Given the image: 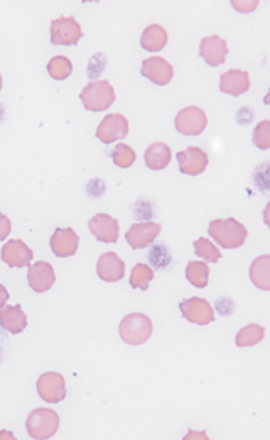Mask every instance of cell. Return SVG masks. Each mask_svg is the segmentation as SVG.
<instances>
[{"mask_svg": "<svg viewBox=\"0 0 270 440\" xmlns=\"http://www.w3.org/2000/svg\"><path fill=\"white\" fill-rule=\"evenodd\" d=\"M208 234L216 241V244L227 249L242 248L245 244L247 227L235 219H216L211 220L208 227Z\"/></svg>", "mask_w": 270, "mask_h": 440, "instance_id": "6da1fadb", "label": "cell"}, {"mask_svg": "<svg viewBox=\"0 0 270 440\" xmlns=\"http://www.w3.org/2000/svg\"><path fill=\"white\" fill-rule=\"evenodd\" d=\"M122 341L129 346H141L147 342L152 335V322L144 313H130L123 317L118 326Z\"/></svg>", "mask_w": 270, "mask_h": 440, "instance_id": "7a4b0ae2", "label": "cell"}, {"mask_svg": "<svg viewBox=\"0 0 270 440\" xmlns=\"http://www.w3.org/2000/svg\"><path fill=\"white\" fill-rule=\"evenodd\" d=\"M83 107L90 112H103L115 102V90L107 80L90 81L80 95Z\"/></svg>", "mask_w": 270, "mask_h": 440, "instance_id": "3957f363", "label": "cell"}, {"mask_svg": "<svg viewBox=\"0 0 270 440\" xmlns=\"http://www.w3.org/2000/svg\"><path fill=\"white\" fill-rule=\"evenodd\" d=\"M29 437L37 440H46L54 437L59 428V417L54 410L50 408H36L29 413L25 422Z\"/></svg>", "mask_w": 270, "mask_h": 440, "instance_id": "277c9868", "label": "cell"}, {"mask_svg": "<svg viewBox=\"0 0 270 440\" xmlns=\"http://www.w3.org/2000/svg\"><path fill=\"white\" fill-rule=\"evenodd\" d=\"M83 36L81 26L74 17H59L51 22V43L58 46H73Z\"/></svg>", "mask_w": 270, "mask_h": 440, "instance_id": "5b68a950", "label": "cell"}, {"mask_svg": "<svg viewBox=\"0 0 270 440\" xmlns=\"http://www.w3.org/2000/svg\"><path fill=\"white\" fill-rule=\"evenodd\" d=\"M174 126L176 130L185 136H200L208 126V117L200 107H185L176 115Z\"/></svg>", "mask_w": 270, "mask_h": 440, "instance_id": "8992f818", "label": "cell"}, {"mask_svg": "<svg viewBox=\"0 0 270 440\" xmlns=\"http://www.w3.org/2000/svg\"><path fill=\"white\" fill-rule=\"evenodd\" d=\"M179 310H181L183 317L186 320H189L191 323H196V326H208L215 320V310H213L211 305L205 300V298L193 297L183 300L179 305Z\"/></svg>", "mask_w": 270, "mask_h": 440, "instance_id": "52a82bcc", "label": "cell"}, {"mask_svg": "<svg viewBox=\"0 0 270 440\" xmlns=\"http://www.w3.org/2000/svg\"><path fill=\"white\" fill-rule=\"evenodd\" d=\"M37 393L48 403H59L66 398V383L59 372H44L37 379Z\"/></svg>", "mask_w": 270, "mask_h": 440, "instance_id": "ba28073f", "label": "cell"}, {"mask_svg": "<svg viewBox=\"0 0 270 440\" xmlns=\"http://www.w3.org/2000/svg\"><path fill=\"white\" fill-rule=\"evenodd\" d=\"M129 134V121L122 114H108L96 129V137L105 144L123 139Z\"/></svg>", "mask_w": 270, "mask_h": 440, "instance_id": "9c48e42d", "label": "cell"}, {"mask_svg": "<svg viewBox=\"0 0 270 440\" xmlns=\"http://www.w3.org/2000/svg\"><path fill=\"white\" fill-rule=\"evenodd\" d=\"M141 73L145 78H149L152 83L164 87L174 77V68H172V65L167 59L160 58V56H152V58H147L142 61Z\"/></svg>", "mask_w": 270, "mask_h": 440, "instance_id": "30bf717a", "label": "cell"}, {"mask_svg": "<svg viewBox=\"0 0 270 440\" xmlns=\"http://www.w3.org/2000/svg\"><path fill=\"white\" fill-rule=\"evenodd\" d=\"M179 171L189 177H198L208 168V154L200 148H187L185 151L178 152Z\"/></svg>", "mask_w": 270, "mask_h": 440, "instance_id": "8fae6325", "label": "cell"}, {"mask_svg": "<svg viewBox=\"0 0 270 440\" xmlns=\"http://www.w3.org/2000/svg\"><path fill=\"white\" fill-rule=\"evenodd\" d=\"M200 56L209 66H220L227 61L228 44L220 36L202 37L200 43Z\"/></svg>", "mask_w": 270, "mask_h": 440, "instance_id": "7c38bea8", "label": "cell"}, {"mask_svg": "<svg viewBox=\"0 0 270 440\" xmlns=\"http://www.w3.org/2000/svg\"><path fill=\"white\" fill-rule=\"evenodd\" d=\"M160 234V223L157 222H141L134 223L125 234V241L130 248L134 249H144L147 248L154 239Z\"/></svg>", "mask_w": 270, "mask_h": 440, "instance_id": "4fadbf2b", "label": "cell"}, {"mask_svg": "<svg viewBox=\"0 0 270 440\" xmlns=\"http://www.w3.org/2000/svg\"><path fill=\"white\" fill-rule=\"evenodd\" d=\"M32 251L24 241L14 239L2 248V261L10 268H25L31 264Z\"/></svg>", "mask_w": 270, "mask_h": 440, "instance_id": "5bb4252c", "label": "cell"}, {"mask_svg": "<svg viewBox=\"0 0 270 440\" xmlns=\"http://www.w3.org/2000/svg\"><path fill=\"white\" fill-rule=\"evenodd\" d=\"M28 281L29 286L36 293H44L48 290L52 288L56 281L54 268L51 266L46 261H37L36 264H32L28 271Z\"/></svg>", "mask_w": 270, "mask_h": 440, "instance_id": "9a60e30c", "label": "cell"}, {"mask_svg": "<svg viewBox=\"0 0 270 440\" xmlns=\"http://www.w3.org/2000/svg\"><path fill=\"white\" fill-rule=\"evenodd\" d=\"M51 251L58 257L74 256L80 246V237L73 229H56L50 241Z\"/></svg>", "mask_w": 270, "mask_h": 440, "instance_id": "2e32d148", "label": "cell"}, {"mask_svg": "<svg viewBox=\"0 0 270 440\" xmlns=\"http://www.w3.org/2000/svg\"><path fill=\"white\" fill-rule=\"evenodd\" d=\"M90 232L100 242L118 241V222L108 214H96L88 222Z\"/></svg>", "mask_w": 270, "mask_h": 440, "instance_id": "e0dca14e", "label": "cell"}, {"mask_svg": "<svg viewBox=\"0 0 270 440\" xmlns=\"http://www.w3.org/2000/svg\"><path fill=\"white\" fill-rule=\"evenodd\" d=\"M96 273H98L100 279H103V281H120L123 278V274H125V263L115 252H105V254L98 257Z\"/></svg>", "mask_w": 270, "mask_h": 440, "instance_id": "ac0fdd59", "label": "cell"}, {"mask_svg": "<svg viewBox=\"0 0 270 440\" xmlns=\"http://www.w3.org/2000/svg\"><path fill=\"white\" fill-rule=\"evenodd\" d=\"M220 90L231 97H238L250 90V77L245 70H230L220 77Z\"/></svg>", "mask_w": 270, "mask_h": 440, "instance_id": "d6986e66", "label": "cell"}, {"mask_svg": "<svg viewBox=\"0 0 270 440\" xmlns=\"http://www.w3.org/2000/svg\"><path fill=\"white\" fill-rule=\"evenodd\" d=\"M0 326L10 334H21L28 327V315L22 312L21 305L0 308Z\"/></svg>", "mask_w": 270, "mask_h": 440, "instance_id": "ffe728a7", "label": "cell"}, {"mask_svg": "<svg viewBox=\"0 0 270 440\" xmlns=\"http://www.w3.org/2000/svg\"><path fill=\"white\" fill-rule=\"evenodd\" d=\"M171 158H172L171 148H169L166 143L151 144V146L145 149V154H144L145 165L149 166V170H154V171L164 170V168L171 163Z\"/></svg>", "mask_w": 270, "mask_h": 440, "instance_id": "44dd1931", "label": "cell"}, {"mask_svg": "<svg viewBox=\"0 0 270 440\" xmlns=\"http://www.w3.org/2000/svg\"><path fill=\"white\" fill-rule=\"evenodd\" d=\"M166 44H167V31L163 28V26L152 24L149 26V28H145L144 32H142L141 46L144 48V50L156 53V51L163 50Z\"/></svg>", "mask_w": 270, "mask_h": 440, "instance_id": "7402d4cb", "label": "cell"}, {"mask_svg": "<svg viewBox=\"0 0 270 440\" xmlns=\"http://www.w3.org/2000/svg\"><path fill=\"white\" fill-rule=\"evenodd\" d=\"M250 279L257 288L269 292L270 290V256L264 254L253 261L250 266Z\"/></svg>", "mask_w": 270, "mask_h": 440, "instance_id": "603a6c76", "label": "cell"}, {"mask_svg": "<svg viewBox=\"0 0 270 440\" xmlns=\"http://www.w3.org/2000/svg\"><path fill=\"white\" fill-rule=\"evenodd\" d=\"M186 278L196 288H206L209 278L208 264L202 261H189V264L186 266Z\"/></svg>", "mask_w": 270, "mask_h": 440, "instance_id": "cb8c5ba5", "label": "cell"}, {"mask_svg": "<svg viewBox=\"0 0 270 440\" xmlns=\"http://www.w3.org/2000/svg\"><path fill=\"white\" fill-rule=\"evenodd\" d=\"M264 327L257 326V323H250V326L243 327V329L236 334L235 342L238 348H252V346H257L258 342L264 341Z\"/></svg>", "mask_w": 270, "mask_h": 440, "instance_id": "d4e9b609", "label": "cell"}, {"mask_svg": "<svg viewBox=\"0 0 270 440\" xmlns=\"http://www.w3.org/2000/svg\"><path fill=\"white\" fill-rule=\"evenodd\" d=\"M48 73L54 80H66L71 73H73V65L66 56H54L48 63Z\"/></svg>", "mask_w": 270, "mask_h": 440, "instance_id": "484cf974", "label": "cell"}, {"mask_svg": "<svg viewBox=\"0 0 270 440\" xmlns=\"http://www.w3.org/2000/svg\"><path fill=\"white\" fill-rule=\"evenodd\" d=\"M194 252H196V256L202 257L205 261H209V263H218L221 259L220 248H216V246L206 237L196 239V241H194Z\"/></svg>", "mask_w": 270, "mask_h": 440, "instance_id": "4316f807", "label": "cell"}, {"mask_svg": "<svg viewBox=\"0 0 270 440\" xmlns=\"http://www.w3.org/2000/svg\"><path fill=\"white\" fill-rule=\"evenodd\" d=\"M154 279V271L152 268H149L147 264H135L132 274H130V286L132 288H141L147 290L149 283Z\"/></svg>", "mask_w": 270, "mask_h": 440, "instance_id": "83f0119b", "label": "cell"}, {"mask_svg": "<svg viewBox=\"0 0 270 440\" xmlns=\"http://www.w3.org/2000/svg\"><path fill=\"white\" fill-rule=\"evenodd\" d=\"M112 159L118 168H130L135 163V151L127 144H117L112 152Z\"/></svg>", "mask_w": 270, "mask_h": 440, "instance_id": "f1b7e54d", "label": "cell"}, {"mask_svg": "<svg viewBox=\"0 0 270 440\" xmlns=\"http://www.w3.org/2000/svg\"><path fill=\"white\" fill-rule=\"evenodd\" d=\"M253 144L258 149H269L270 148V122L262 121L253 129Z\"/></svg>", "mask_w": 270, "mask_h": 440, "instance_id": "f546056e", "label": "cell"}, {"mask_svg": "<svg viewBox=\"0 0 270 440\" xmlns=\"http://www.w3.org/2000/svg\"><path fill=\"white\" fill-rule=\"evenodd\" d=\"M105 63H107V59H105V54H95L93 56V59L90 61V68H88V77L90 78H95L98 77V74L103 72L105 68Z\"/></svg>", "mask_w": 270, "mask_h": 440, "instance_id": "4dcf8cb0", "label": "cell"}, {"mask_svg": "<svg viewBox=\"0 0 270 440\" xmlns=\"http://www.w3.org/2000/svg\"><path fill=\"white\" fill-rule=\"evenodd\" d=\"M233 7L240 12H252L253 9H257L258 0H250V2H240V0H233Z\"/></svg>", "mask_w": 270, "mask_h": 440, "instance_id": "1f68e13d", "label": "cell"}, {"mask_svg": "<svg viewBox=\"0 0 270 440\" xmlns=\"http://www.w3.org/2000/svg\"><path fill=\"white\" fill-rule=\"evenodd\" d=\"M10 229H12V226H10V220L7 219L3 214H0V241H3V239L9 236Z\"/></svg>", "mask_w": 270, "mask_h": 440, "instance_id": "d6a6232c", "label": "cell"}, {"mask_svg": "<svg viewBox=\"0 0 270 440\" xmlns=\"http://www.w3.org/2000/svg\"><path fill=\"white\" fill-rule=\"evenodd\" d=\"M7 300H9V292H7L6 286L0 285V308L7 303Z\"/></svg>", "mask_w": 270, "mask_h": 440, "instance_id": "836d02e7", "label": "cell"}, {"mask_svg": "<svg viewBox=\"0 0 270 440\" xmlns=\"http://www.w3.org/2000/svg\"><path fill=\"white\" fill-rule=\"evenodd\" d=\"M0 90H2V74H0Z\"/></svg>", "mask_w": 270, "mask_h": 440, "instance_id": "e575fe53", "label": "cell"}]
</instances>
